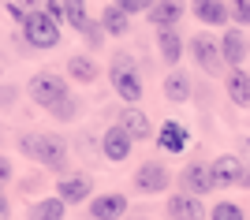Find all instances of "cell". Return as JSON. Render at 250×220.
<instances>
[{"label":"cell","instance_id":"obj_1","mask_svg":"<svg viewBox=\"0 0 250 220\" xmlns=\"http://www.w3.org/2000/svg\"><path fill=\"white\" fill-rule=\"evenodd\" d=\"M19 153L34 164L49 168L56 176H63L71 168V149H67V138L56 135V131H45V135H22L19 138Z\"/></svg>","mask_w":250,"mask_h":220},{"label":"cell","instance_id":"obj_2","mask_svg":"<svg viewBox=\"0 0 250 220\" xmlns=\"http://www.w3.org/2000/svg\"><path fill=\"white\" fill-rule=\"evenodd\" d=\"M108 82H112L116 97L124 101V105H138L142 101V71H138V63L131 53H112V60H108Z\"/></svg>","mask_w":250,"mask_h":220},{"label":"cell","instance_id":"obj_3","mask_svg":"<svg viewBox=\"0 0 250 220\" xmlns=\"http://www.w3.org/2000/svg\"><path fill=\"white\" fill-rule=\"evenodd\" d=\"M19 38L26 45V53H49V49L60 45V22L49 11H30L26 22L19 26Z\"/></svg>","mask_w":250,"mask_h":220},{"label":"cell","instance_id":"obj_4","mask_svg":"<svg viewBox=\"0 0 250 220\" xmlns=\"http://www.w3.org/2000/svg\"><path fill=\"white\" fill-rule=\"evenodd\" d=\"M131 187H135V194H165L172 187V172H168V164L161 157H149L135 168Z\"/></svg>","mask_w":250,"mask_h":220},{"label":"cell","instance_id":"obj_5","mask_svg":"<svg viewBox=\"0 0 250 220\" xmlns=\"http://www.w3.org/2000/svg\"><path fill=\"white\" fill-rule=\"evenodd\" d=\"M26 94H30V101H34L38 108H45V112H49V108L56 105L60 97H67L71 90H67V79H63V75H56V71H38V75L30 79V86H26Z\"/></svg>","mask_w":250,"mask_h":220},{"label":"cell","instance_id":"obj_6","mask_svg":"<svg viewBox=\"0 0 250 220\" xmlns=\"http://www.w3.org/2000/svg\"><path fill=\"white\" fill-rule=\"evenodd\" d=\"M187 53L194 56V63H198L206 75H220L228 63H224V53H220V38H213V34H194L187 45Z\"/></svg>","mask_w":250,"mask_h":220},{"label":"cell","instance_id":"obj_7","mask_svg":"<svg viewBox=\"0 0 250 220\" xmlns=\"http://www.w3.org/2000/svg\"><path fill=\"white\" fill-rule=\"evenodd\" d=\"M179 190H190V194H202L206 198L209 190H217V179H213V164H206V160H190V164L179 168L176 176Z\"/></svg>","mask_w":250,"mask_h":220},{"label":"cell","instance_id":"obj_8","mask_svg":"<svg viewBox=\"0 0 250 220\" xmlns=\"http://www.w3.org/2000/svg\"><path fill=\"white\" fill-rule=\"evenodd\" d=\"M213 164V179H217V190H231V187H243V176H247V160L239 153H220V157L209 160Z\"/></svg>","mask_w":250,"mask_h":220},{"label":"cell","instance_id":"obj_9","mask_svg":"<svg viewBox=\"0 0 250 220\" xmlns=\"http://www.w3.org/2000/svg\"><path fill=\"white\" fill-rule=\"evenodd\" d=\"M56 194H60L67 205H83V201L94 198V179L86 176V172H63L56 179Z\"/></svg>","mask_w":250,"mask_h":220},{"label":"cell","instance_id":"obj_10","mask_svg":"<svg viewBox=\"0 0 250 220\" xmlns=\"http://www.w3.org/2000/svg\"><path fill=\"white\" fill-rule=\"evenodd\" d=\"M168 220H206L209 209L202 205V194H190V190H176L172 198L165 201Z\"/></svg>","mask_w":250,"mask_h":220},{"label":"cell","instance_id":"obj_11","mask_svg":"<svg viewBox=\"0 0 250 220\" xmlns=\"http://www.w3.org/2000/svg\"><path fill=\"white\" fill-rule=\"evenodd\" d=\"M101 157L104 160H127L131 157V149H135V138L127 135V127L112 123V127H104V135H101Z\"/></svg>","mask_w":250,"mask_h":220},{"label":"cell","instance_id":"obj_12","mask_svg":"<svg viewBox=\"0 0 250 220\" xmlns=\"http://www.w3.org/2000/svg\"><path fill=\"white\" fill-rule=\"evenodd\" d=\"M86 209H90V220H124L127 217V198L124 194H94V198L86 201Z\"/></svg>","mask_w":250,"mask_h":220},{"label":"cell","instance_id":"obj_13","mask_svg":"<svg viewBox=\"0 0 250 220\" xmlns=\"http://www.w3.org/2000/svg\"><path fill=\"white\" fill-rule=\"evenodd\" d=\"M220 53H224V63H228V67H243L247 56H250L247 34H243L239 26H224V34H220Z\"/></svg>","mask_w":250,"mask_h":220},{"label":"cell","instance_id":"obj_14","mask_svg":"<svg viewBox=\"0 0 250 220\" xmlns=\"http://www.w3.org/2000/svg\"><path fill=\"white\" fill-rule=\"evenodd\" d=\"M116 123L127 127V135L135 138V142H149V138H153V123H149V116L142 112L138 105L120 108V112H116Z\"/></svg>","mask_w":250,"mask_h":220},{"label":"cell","instance_id":"obj_15","mask_svg":"<svg viewBox=\"0 0 250 220\" xmlns=\"http://www.w3.org/2000/svg\"><path fill=\"white\" fill-rule=\"evenodd\" d=\"M161 94H165V101H172V105H183V101H190V94H194V79H190L187 71L172 67V71L161 79Z\"/></svg>","mask_w":250,"mask_h":220},{"label":"cell","instance_id":"obj_16","mask_svg":"<svg viewBox=\"0 0 250 220\" xmlns=\"http://www.w3.org/2000/svg\"><path fill=\"white\" fill-rule=\"evenodd\" d=\"M153 142L161 146V153H183V149H187V142H190V131L179 123V120H165Z\"/></svg>","mask_w":250,"mask_h":220},{"label":"cell","instance_id":"obj_17","mask_svg":"<svg viewBox=\"0 0 250 220\" xmlns=\"http://www.w3.org/2000/svg\"><path fill=\"white\" fill-rule=\"evenodd\" d=\"M187 15V4L183 0H157L153 8L146 11V19L153 22L157 30H168V26H179V19Z\"/></svg>","mask_w":250,"mask_h":220},{"label":"cell","instance_id":"obj_18","mask_svg":"<svg viewBox=\"0 0 250 220\" xmlns=\"http://www.w3.org/2000/svg\"><path fill=\"white\" fill-rule=\"evenodd\" d=\"M224 94L235 108H247L250 105V71L243 67H228L224 71Z\"/></svg>","mask_w":250,"mask_h":220},{"label":"cell","instance_id":"obj_19","mask_svg":"<svg viewBox=\"0 0 250 220\" xmlns=\"http://www.w3.org/2000/svg\"><path fill=\"white\" fill-rule=\"evenodd\" d=\"M183 53H187V45H183V38H179L176 26L157 30V56H161V63H165V67H176V63L183 60Z\"/></svg>","mask_w":250,"mask_h":220},{"label":"cell","instance_id":"obj_20","mask_svg":"<svg viewBox=\"0 0 250 220\" xmlns=\"http://www.w3.org/2000/svg\"><path fill=\"white\" fill-rule=\"evenodd\" d=\"M194 19L206 26H224L231 22V0H194Z\"/></svg>","mask_w":250,"mask_h":220},{"label":"cell","instance_id":"obj_21","mask_svg":"<svg viewBox=\"0 0 250 220\" xmlns=\"http://www.w3.org/2000/svg\"><path fill=\"white\" fill-rule=\"evenodd\" d=\"M101 26L108 30V38H127L131 34V11H124L120 4H104L101 8Z\"/></svg>","mask_w":250,"mask_h":220},{"label":"cell","instance_id":"obj_22","mask_svg":"<svg viewBox=\"0 0 250 220\" xmlns=\"http://www.w3.org/2000/svg\"><path fill=\"white\" fill-rule=\"evenodd\" d=\"M67 217V201L60 194H52V198H38L26 209V220H63Z\"/></svg>","mask_w":250,"mask_h":220},{"label":"cell","instance_id":"obj_23","mask_svg":"<svg viewBox=\"0 0 250 220\" xmlns=\"http://www.w3.org/2000/svg\"><path fill=\"white\" fill-rule=\"evenodd\" d=\"M67 75H71L75 82L90 86V82H97V79H101V67H97V60H94V56L79 53V56H71V60H67Z\"/></svg>","mask_w":250,"mask_h":220},{"label":"cell","instance_id":"obj_24","mask_svg":"<svg viewBox=\"0 0 250 220\" xmlns=\"http://www.w3.org/2000/svg\"><path fill=\"white\" fill-rule=\"evenodd\" d=\"M79 112H83V101H79L75 94L60 97V101H56V105L49 108V116L56 120V123H75V120H79Z\"/></svg>","mask_w":250,"mask_h":220},{"label":"cell","instance_id":"obj_25","mask_svg":"<svg viewBox=\"0 0 250 220\" xmlns=\"http://www.w3.org/2000/svg\"><path fill=\"white\" fill-rule=\"evenodd\" d=\"M63 8H67V26H71L75 34H83L86 22H90V15H86V0H63Z\"/></svg>","mask_w":250,"mask_h":220},{"label":"cell","instance_id":"obj_26","mask_svg":"<svg viewBox=\"0 0 250 220\" xmlns=\"http://www.w3.org/2000/svg\"><path fill=\"white\" fill-rule=\"evenodd\" d=\"M79 38L86 41V49H101V45H104V38H108V30L101 26V19H90V22H86V30L79 34Z\"/></svg>","mask_w":250,"mask_h":220},{"label":"cell","instance_id":"obj_27","mask_svg":"<svg viewBox=\"0 0 250 220\" xmlns=\"http://www.w3.org/2000/svg\"><path fill=\"white\" fill-rule=\"evenodd\" d=\"M209 220H247V213L235 205V201H217L209 209Z\"/></svg>","mask_w":250,"mask_h":220},{"label":"cell","instance_id":"obj_28","mask_svg":"<svg viewBox=\"0 0 250 220\" xmlns=\"http://www.w3.org/2000/svg\"><path fill=\"white\" fill-rule=\"evenodd\" d=\"M231 22L235 26H250V0H231Z\"/></svg>","mask_w":250,"mask_h":220},{"label":"cell","instance_id":"obj_29","mask_svg":"<svg viewBox=\"0 0 250 220\" xmlns=\"http://www.w3.org/2000/svg\"><path fill=\"white\" fill-rule=\"evenodd\" d=\"M0 101H4V112H11L15 108V101H19V90L11 82H4V90H0Z\"/></svg>","mask_w":250,"mask_h":220},{"label":"cell","instance_id":"obj_30","mask_svg":"<svg viewBox=\"0 0 250 220\" xmlns=\"http://www.w3.org/2000/svg\"><path fill=\"white\" fill-rule=\"evenodd\" d=\"M11 179H15V168H11V157L4 153V157H0V183L11 187Z\"/></svg>","mask_w":250,"mask_h":220},{"label":"cell","instance_id":"obj_31","mask_svg":"<svg viewBox=\"0 0 250 220\" xmlns=\"http://www.w3.org/2000/svg\"><path fill=\"white\" fill-rule=\"evenodd\" d=\"M112 4H120V8H124V11H131V15L146 11V4H142V0H112Z\"/></svg>","mask_w":250,"mask_h":220},{"label":"cell","instance_id":"obj_32","mask_svg":"<svg viewBox=\"0 0 250 220\" xmlns=\"http://www.w3.org/2000/svg\"><path fill=\"white\" fill-rule=\"evenodd\" d=\"M19 4L26 11H45V8H49V0H19Z\"/></svg>","mask_w":250,"mask_h":220},{"label":"cell","instance_id":"obj_33","mask_svg":"<svg viewBox=\"0 0 250 220\" xmlns=\"http://www.w3.org/2000/svg\"><path fill=\"white\" fill-rule=\"evenodd\" d=\"M239 157L250 164V138H239Z\"/></svg>","mask_w":250,"mask_h":220},{"label":"cell","instance_id":"obj_34","mask_svg":"<svg viewBox=\"0 0 250 220\" xmlns=\"http://www.w3.org/2000/svg\"><path fill=\"white\" fill-rule=\"evenodd\" d=\"M0 217H4V220H11V201H8V194L0 198Z\"/></svg>","mask_w":250,"mask_h":220},{"label":"cell","instance_id":"obj_35","mask_svg":"<svg viewBox=\"0 0 250 220\" xmlns=\"http://www.w3.org/2000/svg\"><path fill=\"white\" fill-rule=\"evenodd\" d=\"M243 187H250V168H247V176H243Z\"/></svg>","mask_w":250,"mask_h":220},{"label":"cell","instance_id":"obj_36","mask_svg":"<svg viewBox=\"0 0 250 220\" xmlns=\"http://www.w3.org/2000/svg\"><path fill=\"white\" fill-rule=\"evenodd\" d=\"M142 4H146V11H149V8H153V4H157V0H142Z\"/></svg>","mask_w":250,"mask_h":220}]
</instances>
